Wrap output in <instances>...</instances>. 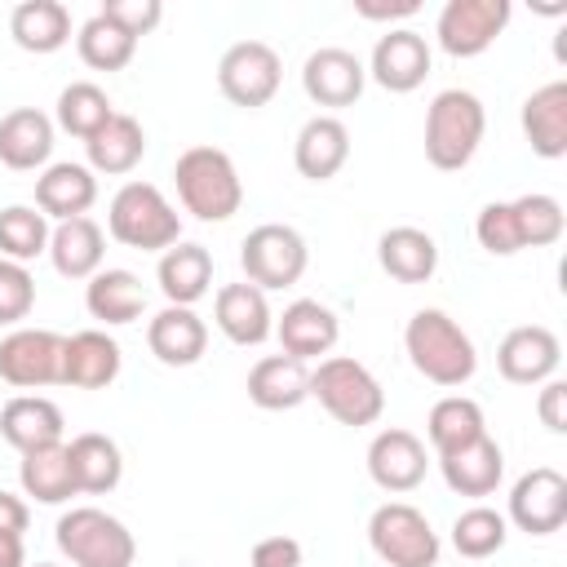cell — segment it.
Here are the masks:
<instances>
[{"label": "cell", "mask_w": 567, "mask_h": 567, "mask_svg": "<svg viewBox=\"0 0 567 567\" xmlns=\"http://www.w3.org/2000/svg\"><path fill=\"white\" fill-rule=\"evenodd\" d=\"M403 346L412 368L434 385H465L478 368V350L470 332L443 310H416L403 328Z\"/></svg>", "instance_id": "1"}, {"label": "cell", "mask_w": 567, "mask_h": 567, "mask_svg": "<svg viewBox=\"0 0 567 567\" xmlns=\"http://www.w3.org/2000/svg\"><path fill=\"white\" fill-rule=\"evenodd\" d=\"M173 182L182 195V208L199 221H226L244 204V182L235 173V159L221 146H190L173 164Z\"/></svg>", "instance_id": "2"}, {"label": "cell", "mask_w": 567, "mask_h": 567, "mask_svg": "<svg viewBox=\"0 0 567 567\" xmlns=\"http://www.w3.org/2000/svg\"><path fill=\"white\" fill-rule=\"evenodd\" d=\"M487 115L470 89H443L425 111V159L443 173H456L474 159Z\"/></svg>", "instance_id": "3"}, {"label": "cell", "mask_w": 567, "mask_h": 567, "mask_svg": "<svg viewBox=\"0 0 567 567\" xmlns=\"http://www.w3.org/2000/svg\"><path fill=\"white\" fill-rule=\"evenodd\" d=\"M106 230H111V239H120L124 248H137V252H159L182 239V221H177L173 204L151 182H124L115 190V199L106 208Z\"/></svg>", "instance_id": "4"}, {"label": "cell", "mask_w": 567, "mask_h": 567, "mask_svg": "<svg viewBox=\"0 0 567 567\" xmlns=\"http://www.w3.org/2000/svg\"><path fill=\"white\" fill-rule=\"evenodd\" d=\"M310 394L323 403V412L341 425H372L385 412V390L381 381L346 354H328L319 359V368L310 372Z\"/></svg>", "instance_id": "5"}, {"label": "cell", "mask_w": 567, "mask_h": 567, "mask_svg": "<svg viewBox=\"0 0 567 567\" xmlns=\"http://www.w3.org/2000/svg\"><path fill=\"white\" fill-rule=\"evenodd\" d=\"M53 532H58V549L75 567H133V558H137L133 532L97 505L66 509Z\"/></svg>", "instance_id": "6"}, {"label": "cell", "mask_w": 567, "mask_h": 567, "mask_svg": "<svg viewBox=\"0 0 567 567\" xmlns=\"http://www.w3.org/2000/svg\"><path fill=\"white\" fill-rule=\"evenodd\" d=\"M368 540H372L377 558L390 567H434L439 563V532L408 501H385L381 509H372Z\"/></svg>", "instance_id": "7"}, {"label": "cell", "mask_w": 567, "mask_h": 567, "mask_svg": "<svg viewBox=\"0 0 567 567\" xmlns=\"http://www.w3.org/2000/svg\"><path fill=\"white\" fill-rule=\"evenodd\" d=\"M306 239L292 230V226H279V221H266V226H252L239 244V266L248 275L252 288H292L301 275H306Z\"/></svg>", "instance_id": "8"}, {"label": "cell", "mask_w": 567, "mask_h": 567, "mask_svg": "<svg viewBox=\"0 0 567 567\" xmlns=\"http://www.w3.org/2000/svg\"><path fill=\"white\" fill-rule=\"evenodd\" d=\"M279 80H284V62H279V53L266 40H239L217 62V89H221V97L235 102V106H244V111L266 106L279 93Z\"/></svg>", "instance_id": "9"}, {"label": "cell", "mask_w": 567, "mask_h": 567, "mask_svg": "<svg viewBox=\"0 0 567 567\" xmlns=\"http://www.w3.org/2000/svg\"><path fill=\"white\" fill-rule=\"evenodd\" d=\"M0 381L18 390L62 385V337L49 328H13L0 341Z\"/></svg>", "instance_id": "10"}, {"label": "cell", "mask_w": 567, "mask_h": 567, "mask_svg": "<svg viewBox=\"0 0 567 567\" xmlns=\"http://www.w3.org/2000/svg\"><path fill=\"white\" fill-rule=\"evenodd\" d=\"M509 0H447L439 13V44L452 58H478L509 27Z\"/></svg>", "instance_id": "11"}, {"label": "cell", "mask_w": 567, "mask_h": 567, "mask_svg": "<svg viewBox=\"0 0 567 567\" xmlns=\"http://www.w3.org/2000/svg\"><path fill=\"white\" fill-rule=\"evenodd\" d=\"M518 532L527 536H549L567 523V478L549 465L527 470L514 487H509V518Z\"/></svg>", "instance_id": "12"}, {"label": "cell", "mask_w": 567, "mask_h": 567, "mask_svg": "<svg viewBox=\"0 0 567 567\" xmlns=\"http://www.w3.org/2000/svg\"><path fill=\"white\" fill-rule=\"evenodd\" d=\"M381 89L390 93H412L425 84L430 75V44L421 31L412 27H399V31H385L372 49V62L363 66Z\"/></svg>", "instance_id": "13"}, {"label": "cell", "mask_w": 567, "mask_h": 567, "mask_svg": "<svg viewBox=\"0 0 567 567\" xmlns=\"http://www.w3.org/2000/svg\"><path fill=\"white\" fill-rule=\"evenodd\" d=\"M363 62L350 53V49H337V44H323L306 58L301 66V89L315 106H354L359 93H363Z\"/></svg>", "instance_id": "14"}, {"label": "cell", "mask_w": 567, "mask_h": 567, "mask_svg": "<svg viewBox=\"0 0 567 567\" xmlns=\"http://www.w3.org/2000/svg\"><path fill=\"white\" fill-rule=\"evenodd\" d=\"M558 359H563V346L540 323H523L505 332V341L496 346V368L514 385H545L558 372Z\"/></svg>", "instance_id": "15"}, {"label": "cell", "mask_w": 567, "mask_h": 567, "mask_svg": "<svg viewBox=\"0 0 567 567\" xmlns=\"http://www.w3.org/2000/svg\"><path fill=\"white\" fill-rule=\"evenodd\" d=\"M425 443L412 430H381L368 443V474L381 492H412L425 478Z\"/></svg>", "instance_id": "16"}, {"label": "cell", "mask_w": 567, "mask_h": 567, "mask_svg": "<svg viewBox=\"0 0 567 567\" xmlns=\"http://www.w3.org/2000/svg\"><path fill=\"white\" fill-rule=\"evenodd\" d=\"M275 337H279L284 354H292V359L306 363V359H319V354H328V350L337 346L341 323H337V315H332L323 301L301 297V301H292V306L279 315Z\"/></svg>", "instance_id": "17"}, {"label": "cell", "mask_w": 567, "mask_h": 567, "mask_svg": "<svg viewBox=\"0 0 567 567\" xmlns=\"http://www.w3.org/2000/svg\"><path fill=\"white\" fill-rule=\"evenodd\" d=\"M146 346L159 363L168 368H190L204 359L208 350V328L190 306H164L151 323H146Z\"/></svg>", "instance_id": "18"}, {"label": "cell", "mask_w": 567, "mask_h": 567, "mask_svg": "<svg viewBox=\"0 0 567 567\" xmlns=\"http://www.w3.org/2000/svg\"><path fill=\"white\" fill-rule=\"evenodd\" d=\"M115 377H120V346H115V337H106L97 328L62 337V385L102 390Z\"/></svg>", "instance_id": "19"}, {"label": "cell", "mask_w": 567, "mask_h": 567, "mask_svg": "<svg viewBox=\"0 0 567 567\" xmlns=\"http://www.w3.org/2000/svg\"><path fill=\"white\" fill-rule=\"evenodd\" d=\"M350 159V133L337 115H315L301 124L297 142H292V164L301 177L310 182H328L341 173V164Z\"/></svg>", "instance_id": "20"}, {"label": "cell", "mask_w": 567, "mask_h": 567, "mask_svg": "<svg viewBox=\"0 0 567 567\" xmlns=\"http://www.w3.org/2000/svg\"><path fill=\"white\" fill-rule=\"evenodd\" d=\"M439 470H443V483L456 496H492L501 474H505V452L492 434H478L474 443L439 456Z\"/></svg>", "instance_id": "21"}, {"label": "cell", "mask_w": 567, "mask_h": 567, "mask_svg": "<svg viewBox=\"0 0 567 567\" xmlns=\"http://www.w3.org/2000/svg\"><path fill=\"white\" fill-rule=\"evenodd\" d=\"M106 257V235L93 217H71L49 230V261L62 279H93Z\"/></svg>", "instance_id": "22"}, {"label": "cell", "mask_w": 567, "mask_h": 567, "mask_svg": "<svg viewBox=\"0 0 567 567\" xmlns=\"http://www.w3.org/2000/svg\"><path fill=\"white\" fill-rule=\"evenodd\" d=\"M97 199V177L93 168L84 164H49L40 177H35V208L44 217H58V221H71V217H84Z\"/></svg>", "instance_id": "23"}, {"label": "cell", "mask_w": 567, "mask_h": 567, "mask_svg": "<svg viewBox=\"0 0 567 567\" xmlns=\"http://www.w3.org/2000/svg\"><path fill=\"white\" fill-rule=\"evenodd\" d=\"M213 319L226 332V341H235V346H261L275 332L266 292L252 288V284H226V288H217Z\"/></svg>", "instance_id": "24"}, {"label": "cell", "mask_w": 567, "mask_h": 567, "mask_svg": "<svg viewBox=\"0 0 567 567\" xmlns=\"http://www.w3.org/2000/svg\"><path fill=\"white\" fill-rule=\"evenodd\" d=\"M248 399L261 412H288L310 399V372L292 354H266L248 372Z\"/></svg>", "instance_id": "25"}, {"label": "cell", "mask_w": 567, "mask_h": 567, "mask_svg": "<svg viewBox=\"0 0 567 567\" xmlns=\"http://www.w3.org/2000/svg\"><path fill=\"white\" fill-rule=\"evenodd\" d=\"M523 133L540 159L567 155V80H549L523 102Z\"/></svg>", "instance_id": "26"}, {"label": "cell", "mask_w": 567, "mask_h": 567, "mask_svg": "<svg viewBox=\"0 0 567 567\" xmlns=\"http://www.w3.org/2000/svg\"><path fill=\"white\" fill-rule=\"evenodd\" d=\"M0 434L18 452H35L49 443H62V412L44 394H18L0 408Z\"/></svg>", "instance_id": "27"}, {"label": "cell", "mask_w": 567, "mask_h": 567, "mask_svg": "<svg viewBox=\"0 0 567 567\" xmlns=\"http://www.w3.org/2000/svg\"><path fill=\"white\" fill-rule=\"evenodd\" d=\"M53 151V120L35 106H18L0 120V164L13 173H31Z\"/></svg>", "instance_id": "28"}, {"label": "cell", "mask_w": 567, "mask_h": 567, "mask_svg": "<svg viewBox=\"0 0 567 567\" xmlns=\"http://www.w3.org/2000/svg\"><path fill=\"white\" fill-rule=\"evenodd\" d=\"M377 261L399 284H425L439 270V244L416 226H390L377 239Z\"/></svg>", "instance_id": "29"}, {"label": "cell", "mask_w": 567, "mask_h": 567, "mask_svg": "<svg viewBox=\"0 0 567 567\" xmlns=\"http://www.w3.org/2000/svg\"><path fill=\"white\" fill-rule=\"evenodd\" d=\"M155 279H159V292L168 297V306H195L208 284H213V257L204 244H173L164 248L159 266H155Z\"/></svg>", "instance_id": "30"}, {"label": "cell", "mask_w": 567, "mask_h": 567, "mask_svg": "<svg viewBox=\"0 0 567 567\" xmlns=\"http://www.w3.org/2000/svg\"><path fill=\"white\" fill-rule=\"evenodd\" d=\"M84 306H89V315H93L97 323L120 328V323L142 319V310H146V288H142V279H137L133 270L111 266V270H97V275L89 279Z\"/></svg>", "instance_id": "31"}, {"label": "cell", "mask_w": 567, "mask_h": 567, "mask_svg": "<svg viewBox=\"0 0 567 567\" xmlns=\"http://www.w3.org/2000/svg\"><path fill=\"white\" fill-rule=\"evenodd\" d=\"M84 151H89V168L93 173H106V177H124V173H133L137 164H142V155H146V133H142V124L133 120V115H111L89 142H84Z\"/></svg>", "instance_id": "32"}, {"label": "cell", "mask_w": 567, "mask_h": 567, "mask_svg": "<svg viewBox=\"0 0 567 567\" xmlns=\"http://www.w3.org/2000/svg\"><path fill=\"white\" fill-rule=\"evenodd\" d=\"M66 456H71V474H75V487L84 496H102V492H115L120 478H124V456L115 447V439L97 434V430H84L66 443Z\"/></svg>", "instance_id": "33"}, {"label": "cell", "mask_w": 567, "mask_h": 567, "mask_svg": "<svg viewBox=\"0 0 567 567\" xmlns=\"http://www.w3.org/2000/svg\"><path fill=\"white\" fill-rule=\"evenodd\" d=\"M9 35L27 53H58L71 40V13L58 0H22L9 13Z\"/></svg>", "instance_id": "34"}, {"label": "cell", "mask_w": 567, "mask_h": 567, "mask_svg": "<svg viewBox=\"0 0 567 567\" xmlns=\"http://www.w3.org/2000/svg\"><path fill=\"white\" fill-rule=\"evenodd\" d=\"M18 483H22V492L35 496L40 505H62V501H71L80 487H75V474H71L66 443H49V447L22 452Z\"/></svg>", "instance_id": "35"}, {"label": "cell", "mask_w": 567, "mask_h": 567, "mask_svg": "<svg viewBox=\"0 0 567 567\" xmlns=\"http://www.w3.org/2000/svg\"><path fill=\"white\" fill-rule=\"evenodd\" d=\"M425 434H430V447H434L439 456H447V452L474 443L478 434H487L483 408H478L474 399H465V394H447V399H439V403L430 408Z\"/></svg>", "instance_id": "36"}, {"label": "cell", "mask_w": 567, "mask_h": 567, "mask_svg": "<svg viewBox=\"0 0 567 567\" xmlns=\"http://www.w3.org/2000/svg\"><path fill=\"white\" fill-rule=\"evenodd\" d=\"M49 252V217L31 204H9L0 208V257L9 261H35Z\"/></svg>", "instance_id": "37"}, {"label": "cell", "mask_w": 567, "mask_h": 567, "mask_svg": "<svg viewBox=\"0 0 567 567\" xmlns=\"http://www.w3.org/2000/svg\"><path fill=\"white\" fill-rule=\"evenodd\" d=\"M111 115H115L111 97H106L97 84H89V80H75V84H66V89L58 93V124H62L71 137H80V142H89Z\"/></svg>", "instance_id": "38"}, {"label": "cell", "mask_w": 567, "mask_h": 567, "mask_svg": "<svg viewBox=\"0 0 567 567\" xmlns=\"http://www.w3.org/2000/svg\"><path fill=\"white\" fill-rule=\"evenodd\" d=\"M75 49H80V58H84L93 71H124V66L133 62L137 40H133V35H124L115 22H106L102 13H93V18L80 27Z\"/></svg>", "instance_id": "39"}, {"label": "cell", "mask_w": 567, "mask_h": 567, "mask_svg": "<svg viewBox=\"0 0 567 567\" xmlns=\"http://www.w3.org/2000/svg\"><path fill=\"white\" fill-rule=\"evenodd\" d=\"M509 213H514V230H518L523 248H545V244L563 239L567 217H563V204L554 195H540V190L518 195V199H509Z\"/></svg>", "instance_id": "40"}, {"label": "cell", "mask_w": 567, "mask_h": 567, "mask_svg": "<svg viewBox=\"0 0 567 567\" xmlns=\"http://www.w3.org/2000/svg\"><path fill=\"white\" fill-rule=\"evenodd\" d=\"M509 536L505 514H496L492 505H474L452 523V545L461 558H492Z\"/></svg>", "instance_id": "41"}, {"label": "cell", "mask_w": 567, "mask_h": 567, "mask_svg": "<svg viewBox=\"0 0 567 567\" xmlns=\"http://www.w3.org/2000/svg\"><path fill=\"white\" fill-rule=\"evenodd\" d=\"M35 306V279L22 261L0 257V323H22Z\"/></svg>", "instance_id": "42"}, {"label": "cell", "mask_w": 567, "mask_h": 567, "mask_svg": "<svg viewBox=\"0 0 567 567\" xmlns=\"http://www.w3.org/2000/svg\"><path fill=\"white\" fill-rule=\"evenodd\" d=\"M474 235H478V244H483L492 257H514V252H523V244H518V230H514V213H509V199L483 204V213H478V221H474Z\"/></svg>", "instance_id": "43"}, {"label": "cell", "mask_w": 567, "mask_h": 567, "mask_svg": "<svg viewBox=\"0 0 567 567\" xmlns=\"http://www.w3.org/2000/svg\"><path fill=\"white\" fill-rule=\"evenodd\" d=\"M106 22H115L124 35H146V31H155L159 27V18H164V4L159 0H102V9H97Z\"/></svg>", "instance_id": "44"}, {"label": "cell", "mask_w": 567, "mask_h": 567, "mask_svg": "<svg viewBox=\"0 0 567 567\" xmlns=\"http://www.w3.org/2000/svg\"><path fill=\"white\" fill-rule=\"evenodd\" d=\"M248 567H301V545L292 536H266L252 545Z\"/></svg>", "instance_id": "45"}, {"label": "cell", "mask_w": 567, "mask_h": 567, "mask_svg": "<svg viewBox=\"0 0 567 567\" xmlns=\"http://www.w3.org/2000/svg\"><path fill=\"white\" fill-rule=\"evenodd\" d=\"M536 412H540V425L549 434H567V381H545L540 385V399H536Z\"/></svg>", "instance_id": "46"}, {"label": "cell", "mask_w": 567, "mask_h": 567, "mask_svg": "<svg viewBox=\"0 0 567 567\" xmlns=\"http://www.w3.org/2000/svg\"><path fill=\"white\" fill-rule=\"evenodd\" d=\"M416 9H421V0H354V13H359V18H372V22L412 18Z\"/></svg>", "instance_id": "47"}, {"label": "cell", "mask_w": 567, "mask_h": 567, "mask_svg": "<svg viewBox=\"0 0 567 567\" xmlns=\"http://www.w3.org/2000/svg\"><path fill=\"white\" fill-rule=\"evenodd\" d=\"M27 523H31L27 501H22V496H13V492H0V532L22 536V532H27Z\"/></svg>", "instance_id": "48"}, {"label": "cell", "mask_w": 567, "mask_h": 567, "mask_svg": "<svg viewBox=\"0 0 567 567\" xmlns=\"http://www.w3.org/2000/svg\"><path fill=\"white\" fill-rule=\"evenodd\" d=\"M0 567H27V549H22V536H9V532H0Z\"/></svg>", "instance_id": "49"}, {"label": "cell", "mask_w": 567, "mask_h": 567, "mask_svg": "<svg viewBox=\"0 0 567 567\" xmlns=\"http://www.w3.org/2000/svg\"><path fill=\"white\" fill-rule=\"evenodd\" d=\"M35 567H58V563H35Z\"/></svg>", "instance_id": "50"}]
</instances>
